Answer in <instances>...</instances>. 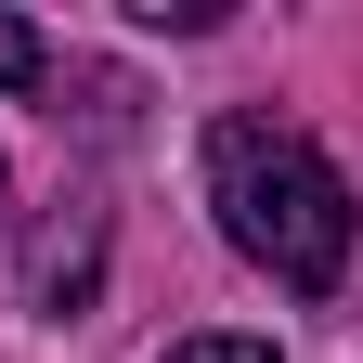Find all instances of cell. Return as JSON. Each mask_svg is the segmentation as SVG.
<instances>
[{
	"mask_svg": "<svg viewBox=\"0 0 363 363\" xmlns=\"http://www.w3.org/2000/svg\"><path fill=\"white\" fill-rule=\"evenodd\" d=\"M208 208H220V234H234V259H259L286 298H337L363 208H350L337 156L311 143L298 117H259V104L220 117L208 130Z\"/></svg>",
	"mask_w": 363,
	"mask_h": 363,
	"instance_id": "cell-1",
	"label": "cell"
},
{
	"mask_svg": "<svg viewBox=\"0 0 363 363\" xmlns=\"http://www.w3.org/2000/svg\"><path fill=\"white\" fill-rule=\"evenodd\" d=\"M91 272H104V208L52 195V220H39V247H26V298L65 325V311H91Z\"/></svg>",
	"mask_w": 363,
	"mask_h": 363,
	"instance_id": "cell-2",
	"label": "cell"
},
{
	"mask_svg": "<svg viewBox=\"0 0 363 363\" xmlns=\"http://www.w3.org/2000/svg\"><path fill=\"white\" fill-rule=\"evenodd\" d=\"M52 78V52H39V26L26 13H0V91H39Z\"/></svg>",
	"mask_w": 363,
	"mask_h": 363,
	"instance_id": "cell-3",
	"label": "cell"
},
{
	"mask_svg": "<svg viewBox=\"0 0 363 363\" xmlns=\"http://www.w3.org/2000/svg\"><path fill=\"white\" fill-rule=\"evenodd\" d=\"M156 363H272V337H169Z\"/></svg>",
	"mask_w": 363,
	"mask_h": 363,
	"instance_id": "cell-4",
	"label": "cell"
}]
</instances>
